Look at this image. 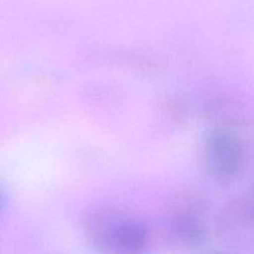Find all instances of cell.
<instances>
[{
    "instance_id": "6da1fadb",
    "label": "cell",
    "mask_w": 254,
    "mask_h": 254,
    "mask_svg": "<svg viewBox=\"0 0 254 254\" xmlns=\"http://www.w3.org/2000/svg\"><path fill=\"white\" fill-rule=\"evenodd\" d=\"M205 158L208 170L216 179L230 181L242 170L245 151L237 136L227 130H217L208 136Z\"/></svg>"
},
{
    "instance_id": "7a4b0ae2",
    "label": "cell",
    "mask_w": 254,
    "mask_h": 254,
    "mask_svg": "<svg viewBox=\"0 0 254 254\" xmlns=\"http://www.w3.org/2000/svg\"><path fill=\"white\" fill-rule=\"evenodd\" d=\"M108 242L121 252H139L148 242V232L141 225L131 221L117 223L108 231Z\"/></svg>"
},
{
    "instance_id": "3957f363",
    "label": "cell",
    "mask_w": 254,
    "mask_h": 254,
    "mask_svg": "<svg viewBox=\"0 0 254 254\" xmlns=\"http://www.w3.org/2000/svg\"><path fill=\"white\" fill-rule=\"evenodd\" d=\"M176 232L188 242H197L198 238L202 236V227L195 220L181 218L176 225Z\"/></svg>"
}]
</instances>
